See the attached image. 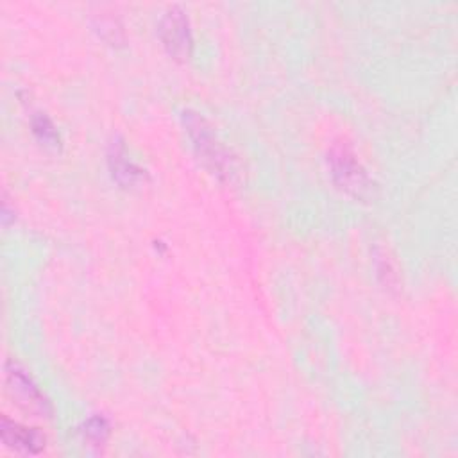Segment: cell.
<instances>
[{"label": "cell", "instance_id": "8992f818", "mask_svg": "<svg viewBox=\"0 0 458 458\" xmlns=\"http://www.w3.org/2000/svg\"><path fill=\"white\" fill-rule=\"evenodd\" d=\"M111 163H113V174L116 175L118 181L122 182H129L132 184L138 177H141V170L136 168L131 161H127L122 154V148L114 150V154L111 156Z\"/></svg>", "mask_w": 458, "mask_h": 458}, {"label": "cell", "instance_id": "3957f363", "mask_svg": "<svg viewBox=\"0 0 458 458\" xmlns=\"http://www.w3.org/2000/svg\"><path fill=\"white\" fill-rule=\"evenodd\" d=\"M159 36L166 50L177 59H188L191 54V32L188 18L179 7H170L159 21Z\"/></svg>", "mask_w": 458, "mask_h": 458}, {"label": "cell", "instance_id": "ba28073f", "mask_svg": "<svg viewBox=\"0 0 458 458\" xmlns=\"http://www.w3.org/2000/svg\"><path fill=\"white\" fill-rule=\"evenodd\" d=\"M84 435H86L88 438H93L95 442H98V440L102 442V440L106 438V435H107V424H106V420H104V419H98V417L88 420L86 429H84Z\"/></svg>", "mask_w": 458, "mask_h": 458}, {"label": "cell", "instance_id": "277c9868", "mask_svg": "<svg viewBox=\"0 0 458 458\" xmlns=\"http://www.w3.org/2000/svg\"><path fill=\"white\" fill-rule=\"evenodd\" d=\"M5 381H7V390L11 395L16 399L18 404H21L25 410H30L39 415H48L50 413V404L45 399V395L38 390V386L16 367L5 370Z\"/></svg>", "mask_w": 458, "mask_h": 458}, {"label": "cell", "instance_id": "6da1fadb", "mask_svg": "<svg viewBox=\"0 0 458 458\" xmlns=\"http://www.w3.org/2000/svg\"><path fill=\"white\" fill-rule=\"evenodd\" d=\"M184 127L193 141V147L202 159V163L218 177L231 179L233 175V159L216 134L211 131L209 123L193 111L182 113Z\"/></svg>", "mask_w": 458, "mask_h": 458}, {"label": "cell", "instance_id": "52a82bcc", "mask_svg": "<svg viewBox=\"0 0 458 458\" xmlns=\"http://www.w3.org/2000/svg\"><path fill=\"white\" fill-rule=\"evenodd\" d=\"M32 131L47 145H52V147L59 145V134L55 131V127L52 125V122L45 114H36L32 118Z\"/></svg>", "mask_w": 458, "mask_h": 458}, {"label": "cell", "instance_id": "5b68a950", "mask_svg": "<svg viewBox=\"0 0 458 458\" xmlns=\"http://www.w3.org/2000/svg\"><path fill=\"white\" fill-rule=\"evenodd\" d=\"M0 435H2V442L16 451L21 453H30L36 454L39 451H43L45 447V437L32 428H25L18 422L9 420L7 417H2V424H0Z\"/></svg>", "mask_w": 458, "mask_h": 458}, {"label": "cell", "instance_id": "7a4b0ae2", "mask_svg": "<svg viewBox=\"0 0 458 458\" xmlns=\"http://www.w3.org/2000/svg\"><path fill=\"white\" fill-rule=\"evenodd\" d=\"M329 165L331 174L342 190L356 197H365L370 191L369 175L349 148L335 147L329 152Z\"/></svg>", "mask_w": 458, "mask_h": 458}]
</instances>
